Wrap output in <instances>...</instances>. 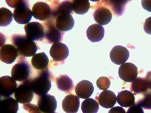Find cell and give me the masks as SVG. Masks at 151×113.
I'll list each match as a JSON object with an SVG mask.
<instances>
[{"label":"cell","mask_w":151,"mask_h":113,"mask_svg":"<svg viewBox=\"0 0 151 113\" xmlns=\"http://www.w3.org/2000/svg\"><path fill=\"white\" fill-rule=\"evenodd\" d=\"M54 79V75L48 67L42 70H37L27 81L34 93L39 97L47 94L51 88V82Z\"/></svg>","instance_id":"1"},{"label":"cell","mask_w":151,"mask_h":113,"mask_svg":"<svg viewBox=\"0 0 151 113\" xmlns=\"http://www.w3.org/2000/svg\"><path fill=\"white\" fill-rule=\"evenodd\" d=\"M11 44L17 49L19 56L31 57L36 53L40 48L37 44L24 34H15L10 38Z\"/></svg>","instance_id":"2"},{"label":"cell","mask_w":151,"mask_h":113,"mask_svg":"<svg viewBox=\"0 0 151 113\" xmlns=\"http://www.w3.org/2000/svg\"><path fill=\"white\" fill-rule=\"evenodd\" d=\"M5 2L10 7L14 8L13 17L20 24L29 23L32 16V10L30 8L29 0H6Z\"/></svg>","instance_id":"3"},{"label":"cell","mask_w":151,"mask_h":113,"mask_svg":"<svg viewBox=\"0 0 151 113\" xmlns=\"http://www.w3.org/2000/svg\"><path fill=\"white\" fill-rule=\"evenodd\" d=\"M17 63L12 68V77L16 81L22 82L27 80L32 76L33 70L31 66L26 57L19 56Z\"/></svg>","instance_id":"4"},{"label":"cell","mask_w":151,"mask_h":113,"mask_svg":"<svg viewBox=\"0 0 151 113\" xmlns=\"http://www.w3.org/2000/svg\"><path fill=\"white\" fill-rule=\"evenodd\" d=\"M55 19L51 18L42 22L41 23L44 28V37L42 43L53 44L62 41L65 33L60 31L57 28Z\"/></svg>","instance_id":"5"},{"label":"cell","mask_w":151,"mask_h":113,"mask_svg":"<svg viewBox=\"0 0 151 113\" xmlns=\"http://www.w3.org/2000/svg\"><path fill=\"white\" fill-rule=\"evenodd\" d=\"M52 59L50 63L57 66L63 64L69 56V51L68 47L62 42L55 43L52 45L49 51Z\"/></svg>","instance_id":"6"},{"label":"cell","mask_w":151,"mask_h":113,"mask_svg":"<svg viewBox=\"0 0 151 113\" xmlns=\"http://www.w3.org/2000/svg\"><path fill=\"white\" fill-rule=\"evenodd\" d=\"M34 95V92L27 80L19 82L14 94L17 101L23 104L31 102Z\"/></svg>","instance_id":"7"},{"label":"cell","mask_w":151,"mask_h":113,"mask_svg":"<svg viewBox=\"0 0 151 113\" xmlns=\"http://www.w3.org/2000/svg\"><path fill=\"white\" fill-rule=\"evenodd\" d=\"M24 29L28 38L34 41L42 42L44 37V28L41 23L30 22L25 24Z\"/></svg>","instance_id":"8"},{"label":"cell","mask_w":151,"mask_h":113,"mask_svg":"<svg viewBox=\"0 0 151 113\" xmlns=\"http://www.w3.org/2000/svg\"><path fill=\"white\" fill-rule=\"evenodd\" d=\"M131 0H102L97 2L94 6H103L108 9L112 15L118 17L124 13L127 4Z\"/></svg>","instance_id":"9"},{"label":"cell","mask_w":151,"mask_h":113,"mask_svg":"<svg viewBox=\"0 0 151 113\" xmlns=\"http://www.w3.org/2000/svg\"><path fill=\"white\" fill-rule=\"evenodd\" d=\"M32 11V16L34 18L42 21L52 17L51 8L46 2H37L33 5Z\"/></svg>","instance_id":"10"},{"label":"cell","mask_w":151,"mask_h":113,"mask_svg":"<svg viewBox=\"0 0 151 113\" xmlns=\"http://www.w3.org/2000/svg\"><path fill=\"white\" fill-rule=\"evenodd\" d=\"M1 99L10 97L15 92L18 85L12 77L4 76L0 78Z\"/></svg>","instance_id":"11"},{"label":"cell","mask_w":151,"mask_h":113,"mask_svg":"<svg viewBox=\"0 0 151 113\" xmlns=\"http://www.w3.org/2000/svg\"><path fill=\"white\" fill-rule=\"evenodd\" d=\"M37 105L43 113H52L55 112L57 107V102L55 97L47 94L37 97Z\"/></svg>","instance_id":"12"},{"label":"cell","mask_w":151,"mask_h":113,"mask_svg":"<svg viewBox=\"0 0 151 113\" xmlns=\"http://www.w3.org/2000/svg\"><path fill=\"white\" fill-rule=\"evenodd\" d=\"M138 71L137 67L133 64L126 62L119 67V76L122 80L127 82H131L137 77Z\"/></svg>","instance_id":"13"},{"label":"cell","mask_w":151,"mask_h":113,"mask_svg":"<svg viewBox=\"0 0 151 113\" xmlns=\"http://www.w3.org/2000/svg\"><path fill=\"white\" fill-rule=\"evenodd\" d=\"M19 56L18 51L15 46L12 44L3 45L0 49V59L7 64L14 62Z\"/></svg>","instance_id":"14"},{"label":"cell","mask_w":151,"mask_h":113,"mask_svg":"<svg viewBox=\"0 0 151 113\" xmlns=\"http://www.w3.org/2000/svg\"><path fill=\"white\" fill-rule=\"evenodd\" d=\"M111 61L117 65H122L128 59L129 53V50L125 47L120 45L114 47L110 53Z\"/></svg>","instance_id":"15"},{"label":"cell","mask_w":151,"mask_h":113,"mask_svg":"<svg viewBox=\"0 0 151 113\" xmlns=\"http://www.w3.org/2000/svg\"><path fill=\"white\" fill-rule=\"evenodd\" d=\"M95 98L102 107L106 109L112 108L116 102L117 97L112 91L106 90L101 92Z\"/></svg>","instance_id":"16"},{"label":"cell","mask_w":151,"mask_h":113,"mask_svg":"<svg viewBox=\"0 0 151 113\" xmlns=\"http://www.w3.org/2000/svg\"><path fill=\"white\" fill-rule=\"evenodd\" d=\"M96 9L93 13L95 21L101 25L108 24L111 21L112 15L107 8L103 6H94Z\"/></svg>","instance_id":"17"},{"label":"cell","mask_w":151,"mask_h":113,"mask_svg":"<svg viewBox=\"0 0 151 113\" xmlns=\"http://www.w3.org/2000/svg\"><path fill=\"white\" fill-rule=\"evenodd\" d=\"M55 25L60 31L64 32L69 31L73 27L75 22L72 15L64 13L59 15L55 19Z\"/></svg>","instance_id":"18"},{"label":"cell","mask_w":151,"mask_h":113,"mask_svg":"<svg viewBox=\"0 0 151 113\" xmlns=\"http://www.w3.org/2000/svg\"><path fill=\"white\" fill-rule=\"evenodd\" d=\"M80 101L79 98L74 94L66 95L62 103L63 110L66 113H76L80 105Z\"/></svg>","instance_id":"19"},{"label":"cell","mask_w":151,"mask_h":113,"mask_svg":"<svg viewBox=\"0 0 151 113\" xmlns=\"http://www.w3.org/2000/svg\"><path fill=\"white\" fill-rule=\"evenodd\" d=\"M94 90L93 84L90 81L83 80L78 83L75 87L77 96L79 98L86 99L91 96Z\"/></svg>","instance_id":"20"},{"label":"cell","mask_w":151,"mask_h":113,"mask_svg":"<svg viewBox=\"0 0 151 113\" xmlns=\"http://www.w3.org/2000/svg\"><path fill=\"white\" fill-rule=\"evenodd\" d=\"M55 82L58 89L66 94H70L74 89L73 82L67 74L60 75L55 78Z\"/></svg>","instance_id":"21"},{"label":"cell","mask_w":151,"mask_h":113,"mask_svg":"<svg viewBox=\"0 0 151 113\" xmlns=\"http://www.w3.org/2000/svg\"><path fill=\"white\" fill-rule=\"evenodd\" d=\"M104 29L102 25L94 24L88 28L86 33L88 39L92 42H99L103 38Z\"/></svg>","instance_id":"22"},{"label":"cell","mask_w":151,"mask_h":113,"mask_svg":"<svg viewBox=\"0 0 151 113\" xmlns=\"http://www.w3.org/2000/svg\"><path fill=\"white\" fill-rule=\"evenodd\" d=\"M130 88L134 95L143 94L149 90V83L145 77H137L131 82Z\"/></svg>","instance_id":"23"},{"label":"cell","mask_w":151,"mask_h":113,"mask_svg":"<svg viewBox=\"0 0 151 113\" xmlns=\"http://www.w3.org/2000/svg\"><path fill=\"white\" fill-rule=\"evenodd\" d=\"M0 108V113H17L18 102L11 97L1 99Z\"/></svg>","instance_id":"24"},{"label":"cell","mask_w":151,"mask_h":113,"mask_svg":"<svg viewBox=\"0 0 151 113\" xmlns=\"http://www.w3.org/2000/svg\"><path fill=\"white\" fill-rule=\"evenodd\" d=\"M49 62V59L44 52L36 53L31 60L32 66L37 70H42L48 67Z\"/></svg>","instance_id":"25"},{"label":"cell","mask_w":151,"mask_h":113,"mask_svg":"<svg viewBox=\"0 0 151 113\" xmlns=\"http://www.w3.org/2000/svg\"><path fill=\"white\" fill-rule=\"evenodd\" d=\"M135 99L133 93L127 90L118 92L117 96L118 103L121 107H130L134 104Z\"/></svg>","instance_id":"26"},{"label":"cell","mask_w":151,"mask_h":113,"mask_svg":"<svg viewBox=\"0 0 151 113\" xmlns=\"http://www.w3.org/2000/svg\"><path fill=\"white\" fill-rule=\"evenodd\" d=\"M91 7L88 0H73L72 3V8L74 13L84 15L88 11Z\"/></svg>","instance_id":"27"},{"label":"cell","mask_w":151,"mask_h":113,"mask_svg":"<svg viewBox=\"0 0 151 113\" xmlns=\"http://www.w3.org/2000/svg\"><path fill=\"white\" fill-rule=\"evenodd\" d=\"M81 108L83 113H97L99 108V104L96 100L88 98L82 102Z\"/></svg>","instance_id":"28"},{"label":"cell","mask_w":151,"mask_h":113,"mask_svg":"<svg viewBox=\"0 0 151 113\" xmlns=\"http://www.w3.org/2000/svg\"><path fill=\"white\" fill-rule=\"evenodd\" d=\"M13 14L12 12L5 7L0 8V26L6 27L13 20Z\"/></svg>","instance_id":"29"},{"label":"cell","mask_w":151,"mask_h":113,"mask_svg":"<svg viewBox=\"0 0 151 113\" xmlns=\"http://www.w3.org/2000/svg\"><path fill=\"white\" fill-rule=\"evenodd\" d=\"M135 104L145 109L151 110V93L150 90L145 93Z\"/></svg>","instance_id":"30"},{"label":"cell","mask_w":151,"mask_h":113,"mask_svg":"<svg viewBox=\"0 0 151 113\" xmlns=\"http://www.w3.org/2000/svg\"><path fill=\"white\" fill-rule=\"evenodd\" d=\"M73 1L64 0L60 2L57 10L58 16L60 14L64 13H68L71 15L74 14L72 8Z\"/></svg>","instance_id":"31"},{"label":"cell","mask_w":151,"mask_h":113,"mask_svg":"<svg viewBox=\"0 0 151 113\" xmlns=\"http://www.w3.org/2000/svg\"><path fill=\"white\" fill-rule=\"evenodd\" d=\"M111 83L110 79L108 77L102 76L97 80L96 84L100 89L105 90L109 88Z\"/></svg>","instance_id":"32"},{"label":"cell","mask_w":151,"mask_h":113,"mask_svg":"<svg viewBox=\"0 0 151 113\" xmlns=\"http://www.w3.org/2000/svg\"><path fill=\"white\" fill-rule=\"evenodd\" d=\"M24 109L29 113H43L38 106L32 103H29L23 104Z\"/></svg>","instance_id":"33"},{"label":"cell","mask_w":151,"mask_h":113,"mask_svg":"<svg viewBox=\"0 0 151 113\" xmlns=\"http://www.w3.org/2000/svg\"><path fill=\"white\" fill-rule=\"evenodd\" d=\"M126 113H144L142 108L135 103L129 107Z\"/></svg>","instance_id":"34"},{"label":"cell","mask_w":151,"mask_h":113,"mask_svg":"<svg viewBox=\"0 0 151 113\" xmlns=\"http://www.w3.org/2000/svg\"><path fill=\"white\" fill-rule=\"evenodd\" d=\"M143 29L146 33L151 35V16L145 20L143 25Z\"/></svg>","instance_id":"35"},{"label":"cell","mask_w":151,"mask_h":113,"mask_svg":"<svg viewBox=\"0 0 151 113\" xmlns=\"http://www.w3.org/2000/svg\"><path fill=\"white\" fill-rule=\"evenodd\" d=\"M141 4L144 9L151 12V0H142Z\"/></svg>","instance_id":"36"},{"label":"cell","mask_w":151,"mask_h":113,"mask_svg":"<svg viewBox=\"0 0 151 113\" xmlns=\"http://www.w3.org/2000/svg\"><path fill=\"white\" fill-rule=\"evenodd\" d=\"M108 113H126L125 110L122 107L116 106L112 107Z\"/></svg>","instance_id":"37"},{"label":"cell","mask_w":151,"mask_h":113,"mask_svg":"<svg viewBox=\"0 0 151 113\" xmlns=\"http://www.w3.org/2000/svg\"><path fill=\"white\" fill-rule=\"evenodd\" d=\"M145 78L148 82L149 89L151 93V71H149L147 72Z\"/></svg>","instance_id":"38"},{"label":"cell","mask_w":151,"mask_h":113,"mask_svg":"<svg viewBox=\"0 0 151 113\" xmlns=\"http://www.w3.org/2000/svg\"><path fill=\"white\" fill-rule=\"evenodd\" d=\"M58 113L56 112H53V113Z\"/></svg>","instance_id":"39"}]
</instances>
